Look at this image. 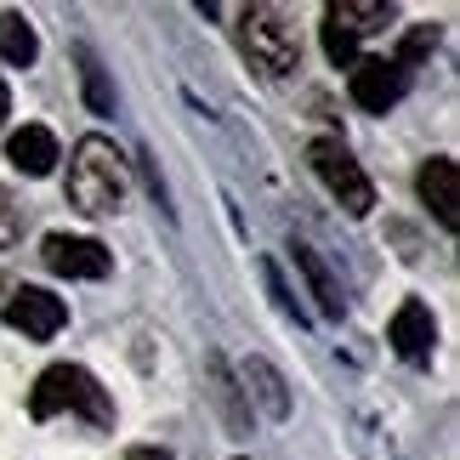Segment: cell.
Listing matches in <instances>:
<instances>
[{
    "instance_id": "cell-6",
    "label": "cell",
    "mask_w": 460,
    "mask_h": 460,
    "mask_svg": "<svg viewBox=\"0 0 460 460\" xmlns=\"http://www.w3.org/2000/svg\"><path fill=\"white\" fill-rule=\"evenodd\" d=\"M6 324L23 330L29 341H51V335L68 324V302L40 290V285H23V290H12V302H6Z\"/></svg>"
},
{
    "instance_id": "cell-7",
    "label": "cell",
    "mask_w": 460,
    "mask_h": 460,
    "mask_svg": "<svg viewBox=\"0 0 460 460\" xmlns=\"http://www.w3.org/2000/svg\"><path fill=\"white\" fill-rule=\"evenodd\" d=\"M40 261H46L51 273H63V279H102L114 256L102 251L97 239H85V234H46Z\"/></svg>"
},
{
    "instance_id": "cell-5",
    "label": "cell",
    "mask_w": 460,
    "mask_h": 460,
    "mask_svg": "<svg viewBox=\"0 0 460 460\" xmlns=\"http://www.w3.org/2000/svg\"><path fill=\"white\" fill-rule=\"evenodd\" d=\"M403 92H410V75H403L398 63H386V58H358L352 63V102H358L364 114L398 109Z\"/></svg>"
},
{
    "instance_id": "cell-17",
    "label": "cell",
    "mask_w": 460,
    "mask_h": 460,
    "mask_svg": "<svg viewBox=\"0 0 460 460\" xmlns=\"http://www.w3.org/2000/svg\"><path fill=\"white\" fill-rule=\"evenodd\" d=\"M438 46V29L432 23H420V29H410V34H403V46H398V68H403V75H410V63H420V58H427V51Z\"/></svg>"
},
{
    "instance_id": "cell-3",
    "label": "cell",
    "mask_w": 460,
    "mask_h": 460,
    "mask_svg": "<svg viewBox=\"0 0 460 460\" xmlns=\"http://www.w3.org/2000/svg\"><path fill=\"white\" fill-rule=\"evenodd\" d=\"M239 34H244V51L256 58L261 75L285 80L290 68H302V34H296V23L279 6H244Z\"/></svg>"
},
{
    "instance_id": "cell-9",
    "label": "cell",
    "mask_w": 460,
    "mask_h": 460,
    "mask_svg": "<svg viewBox=\"0 0 460 460\" xmlns=\"http://www.w3.org/2000/svg\"><path fill=\"white\" fill-rule=\"evenodd\" d=\"M420 199L432 205V217L444 227H460V171H455L449 154H432L420 165Z\"/></svg>"
},
{
    "instance_id": "cell-8",
    "label": "cell",
    "mask_w": 460,
    "mask_h": 460,
    "mask_svg": "<svg viewBox=\"0 0 460 460\" xmlns=\"http://www.w3.org/2000/svg\"><path fill=\"white\" fill-rule=\"evenodd\" d=\"M386 341H393V352H398V358H410V364L432 358V347H438V318H432V307L410 296V302L393 313V324H386Z\"/></svg>"
},
{
    "instance_id": "cell-11",
    "label": "cell",
    "mask_w": 460,
    "mask_h": 460,
    "mask_svg": "<svg viewBox=\"0 0 460 460\" xmlns=\"http://www.w3.org/2000/svg\"><path fill=\"white\" fill-rule=\"evenodd\" d=\"M244 393L261 403V415H268V420H285L290 415V386H285V376H279L268 358L244 364Z\"/></svg>"
},
{
    "instance_id": "cell-4",
    "label": "cell",
    "mask_w": 460,
    "mask_h": 460,
    "mask_svg": "<svg viewBox=\"0 0 460 460\" xmlns=\"http://www.w3.org/2000/svg\"><path fill=\"white\" fill-rule=\"evenodd\" d=\"M307 159H313L318 182H324V188L335 193V199H341V210H347V217H364V210L376 205V188H369L364 165L347 154V143H341V137H318V143L307 148Z\"/></svg>"
},
{
    "instance_id": "cell-12",
    "label": "cell",
    "mask_w": 460,
    "mask_h": 460,
    "mask_svg": "<svg viewBox=\"0 0 460 460\" xmlns=\"http://www.w3.org/2000/svg\"><path fill=\"white\" fill-rule=\"evenodd\" d=\"M290 256H296V268H302V279L313 285V296H318V307H324V318H341V313H347V302H341V285L330 279V268L318 261V251H313V244H296Z\"/></svg>"
},
{
    "instance_id": "cell-15",
    "label": "cell",
    "mask_w": 460,
    "mask_h": 460,
    "mask_svg": "<svg viewBox=\"0 0 460 460\" xmlns=\"http://www.w3.org/2000/svg\"><path fill=\"white\" fill-rule=\"evenodd\" d=\"M318 40H324V58L335 68H352V63H358V34H352L330 6H324V23H318Z\"/></svg>"
},
{
    "instance_id": "cell-18",
    "label": "cell",
    "mask_w": 460,
    "mask_h": 460,
    "mask_svg": "<svg viewBox=\"0 0 460 460\" xmlns=\"http://www.w3.org/2000/svg\"><path fill=\"white\" fill-rule=\"evenodd\" d=\"M261 279H268V290H273V302H279V313H290L296 324H307V313H302V302H296V296L285 290V279H279V268H273V261H261Z\"/></svg>"
},
{
    "instance_id": "cell-16",
    "label": "cell",
    "mask_w": 460,
    "mask_h": 460,
    "mask_svg": "<svg viewBox=\"0 0 460 460\" xmlns=\"http://www.w3.org/2000/svg\"><path fill=\"white\" fill-rule=\"evenodd\" d=\"M80 85H85V102H92L97 114H114V85L102 80V68L92 51H80Z\"/></svg>"
},
{
    "instance_id": "cell-19",
    "label": "cell",
    "mask_w": 460,
    "mask_h": 460,
    "mask_svg": "<svg viewBox=\"0 0 460 460\" xmlns=\"http://www.w3.org/2000/svg\"><path fill=\"white\" fill-rule=\"evenodd\" d=\"M17 234H23V217H17L12 193L0 188V251H6V244H17Z\"/></svg>"
},
{
    "instance_id": "cell-20",
    "label": "cell",
    "mask_w": 460,
    "mask_h": 460,
    "mask_svg": "<svg viewBox=\"0 0 460 460\" xmlns=\"http://www.w3.org/2000/svg\"><path fill=\"white\" fill-rule=\"evenodd\" d=\"M6 114H12V92H6V80H0V126H6Z\"/></svg>"
},
{
    "instance_id": "cell-2",
    "label": "cell",
    "mask_w": 460,
    "mask_h": 460,
    "mask_svg": "<svg viewBox=\"0 0 460 460\" xmlns=\"http://www.w3.org/2000/svg\"><path fill=\"white\" fill-rule=\"evenodd\" d=\"M29 415L51 420V415H85L92 427H114V398L97 386L92 369L80 364H51L29 393Z\"/></svg>"
},
{
    "instance_id": "cell-13",
    "label": "cell",
    "mask_w": 460,
    "mask_h": 460,
    "mask_svg": "<svg viewBox=\"0 0 460 460\" xmlns=\"http://www.w3.org/2000/svg\"><path fill=\"white\" fill-rule=\"evenodd\" d=\"M0 58H6L12 68H34V58H40V34H34V23L23 12L0 17Z\"/></svg>"
},
{
    "instance_id": "cell-10",
    "label": "cell",
    "mask_w": 460,
    "mask_h": 460,
    "mask_svg": "<svg viewBox=\"0 0 460 460\" xmlns=\"http://www.w3.org/2000/svg\"><path fill=\"white\" fill-rule=\"evenodd\" d=\"M6 159L23 176H51L58 171V137H51L46 126H23V131H12V143H6Z\"/></svg>"
},
{
    "instance_id": "cell-21",
    "label": "cell",
    "mask_w": 460,
    "mask_h": 460,
    "mask_svg": "<svg viewBox=\"0 0 460 460\" xmlns=\"http://www.w3.org/2000/svg\"><path fill=\"white\" fill-rule=\"evenodd\" d=\"M131 460H171L165 449H131Z\"/></svg>"
},
{
    "instance_id": "cell-1",
    "label": "cell",
    "mask_w": 460,
    "mask_h": 460,
    "mask_svg": "<svg viewBox=\"0 0 460 460\" xmlns=\"http://www.w3.org/2000/svg\"><path fill=\"white\" fill-rule=\"evenodd\" d=\"M126 199V159L109 137H80L75 159H68V205H80L85 217H109Z\"/></svg>"
},
{
    "instance_id": "cell-14",
    "label": "cell",
    "mask_w": 460,
    "mask_h": 460,
    "mask_svg": "<svg viewBox=\"0 0 460 460\" xmlns=\"http://www.w3.org/2000/svg\"><path fill=\"white\" fill-rule=\"evenodd\" d=\"M335 17H341V23L352 29V34H376V29H386V23H393V6H381V0H335V6H330Z\"/></svg>"
}]
</instances>
